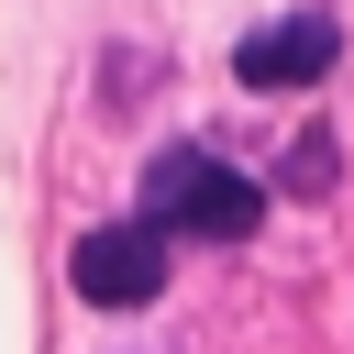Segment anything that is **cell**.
<instances>
[{
  "label": "cell",
  "instance_id": "obj_1",
  "mask_svg": "<svg viewBox=\"0 0 354 354\" xmlns=\"http://www.w3.org/2000/svg\"><path fill=\"white\" fill-rule=\"evenodd\" d=\"M144 221H155V232H199V243H243V232L266 221V188H254L243 166H221L210 144H166V155L144 166Z\"/></svg>",
  "mask_w": 354,
  "mask_h": 354
},
{
  "label": "cell",
  "instance_id": "obj_2",
  "mask_svg": "<svg viewBox=\"0 0 354 354\" xmlns=\"http://www.w3.org/2000/svg\"><path fill=\"white\" fill-rule=\"evenodd\" d=\"M66 277H77L88 310H144V299L166 288V232H155V221H100V232H77Z\"/></svg>",
  "mask_w": 354,
  "mask_h": 354
},
{
  "label": "cell",
  "instance_id": "obj_3",
  "mask_svg": "<svg viewBox=\"0 0 354 354\" xmlns=\"http://www.w3.org/2000/svg\"><path fill=\"white\" fill-rule=\"evenodd\" d=\"M332 55H343V22L332 11H288V22L232 44V77L243 88H310V77H332Z\"/></svg>",
  "mask_w": 354,
  "mask_h": 354
},
{
  "label": "cell",
  "instance_id": "obj_4",
  "mask_svg": "<svg viewBox=\"0 0 354 354\" xmlns=\"http://www.w3.org/2000/svg\"><path fill=\"white\" fill-rule=\"evenodd\" d=\"M332 177H343V155H332V133H299V144H288V188H299V199H321Z\"/></svg>",
  "mask_w": 354,
  "mask_h": 354
}]
</instances>
